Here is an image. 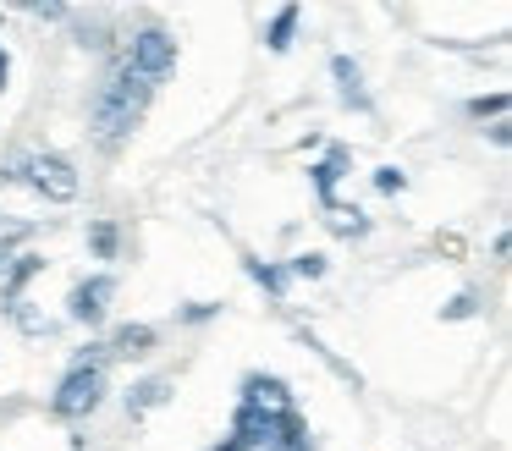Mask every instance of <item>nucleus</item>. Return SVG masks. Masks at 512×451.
Here are the masks:
<instances>
[{
    "mask_svg": "<svg viewBox=\"0 0 512 451\" xmlns=\"http://www.w3.org/2000/svg\"><path fill=\"white\" fill-rule=\"evenodd\" d=\"M479 308H485V292H479V286H468V292H457L452 303L441 308V319H474Z\"/></svg>",
    "mask_w": 512,
    "mask_h": 451,
    "instance_id": "obj_19",
    "label": "nucleus"
},
{
    "mask_svg": "<svg viewBox=\"0 0 512 451\" xmlns=\"http://www.w3.org/2000/svg\"><path fill=\"white\" fill-rule=\"evenodd\" d=\"M166 402H171V380H166V374H149V380H138L133 391H127V413H133V418L155 413V407H166Z\"/></svg>",
    "mask_w": 512,
    "mask_h": 451,
    "instance_id": "obj_11",
    "label": "nucleus"
},
{
    "mask_svg": "<svg viewBox=\"0 0 512 451\" xmlns=\"http://www.w3.org/2000/svg\"><path fill=\"white\" fill-rule=\"evenodd\" d=\"M23 17H34V22H72V11L56 6V0H28Z\"/></svg>",
    "mask_w": 512,
    "mask_h": 451,
    "instance_id": "obj_22",
    "label": "nucleus"
},
{
    "mask_svg": "<svg viewBox=\"0 0 512 451\" xmlns=\"http://www.w3.org/2000/svg\"><path fill=\"white\" fill-rule=\"evenodd\" d=\"M237 407H254V413H298V396H292V385L281 380V374H243V385H237Z\"/></svg>",
    "mask_w": 512,
    "mask_h": 451,
    "instance_id": "obj_6",
    "label": "nucleus"
},
{
    "mask_svg": "<svg viewBox=\"0 0 512 451\" xmlns=\"http://www.w3.org/2000/svg\"><path fill=\"white\" fill-rule=\"evenodd\" d=\"M402 187H408V171H402V165H380L375 171V193L380 198H397Z\"/></svg>",
    "mask_w": 512,
    "mask_h": 451,
    "instance_id": "obj_21",
    "label": "nucleus"
},
{
    "mask_svg": "<svg viewBox=\"0 0 512 451\" xmlns=\"http://www.w3.org/2000/svg\"><path fill=\"white\" fill-rule=\"evenodd\" d=\"M490 143H501V149L512 143V127H507V116H501V121H490Z\"/></svg>",
    "mask_w": 512,
    "mask_h": 451,
    "instance_id": "obj_25",
    "label": "nucleus"
},
{
    "mask_svg": "<svg viewBox=\"0 0 512 451\" xmlns=\"http://www.w3.org/2000/svg\"><path fill=\"white\" fill-rule=\"evenodd\" d=\"M39 270H45V259H39V253H17L12 270L0 275V308H17V303H23L28 281H34Z\"/></svg>",
    "mask_w": 512,
    "mask_h": 451,
    "instance_id": "obj_10",
    "label": "nucleus"
},
{
    "mask_svg": "<svg viewBox=\"0 0 512 451\" xmlns=\"http://www.w3.org/2000/svg\"><path fill=\"white\" fill-rule=\"evenodd\" d=\"M331 77H336V99H342V105H353L358 116L375 110V99H369V88H364V66H358L353 55H331Z\"/></svg>",
    "mask_w": 512,
    "mask_h": 451,
    "instance_id": "obj_7",
    "label": "nucleus"
},
{
    "mask_svg": "<svg viewBox=\"0 0 512 451\" xmlns=\"http://www.w3.org/2000/svg\"><path fill=\"white\" fill-rule=\"evenodd\" d=\"M347 165H353V154L336 143V149H325V160L309 165V182H314V198H320V209H336V182L347 176Z\"/></svg>",
    "mask_w": 512,
    "mask_h": 451,
    "instance_id": "obj_8",
    "label": "nucleus"
},
{
    "mask_svg": "<svg viewBox=\"0 0 512 451\" xmlns=\"http://www.w3.org/2000/svg\"><path fill=\"white\" fill-rule=\"evenodd\" d=\"M325 226H331L336 237H369V215L364 209H347V204L325 209Z\"/></svg>",
    "mask_w": 512,
    "mask_h": 451,
    "instance_id": "obj_17",
    "label": "nucleus"
},
{
    "mask_svg": "<svg viewBox=\"0 0 512 451\" xmlns=\"http://www.w3.org/2000/svg\"><path fill=\"white\" fill-rule=\"evenodd\" d=\"M155 325H144V319H138V325H133V319H127V325H116L111 330V341H105V352H111V358H127V363H133V358H149V352H155Z\"/></svg>",
    "mask_w": 512,
    "mask_h": 451,
    "instance_id": "obj_9",
    "label": "nucleus"
},
{
    "mask_svg": "<svg viewBox=\"0 0 512 451\" xmlns=\"http://www.w3.org/2000/svg\"><path fill=\"white\" fill-rule=\"evenodd\" d=\"M0 182H23V187H34L39 198H50V204H72V198H78V165L56 149H23V154H12L6 171H0Z\"/></svg>",
    "mask_w": 512,
    "mask_h": 451,
    "instance_id": "obj_2",
    "label": "nucleus"
},
{
    "mask_svg": "<svg viewBox=\"0 0 512 451\" xmlns=\"http://www.w3.org/2000/svg\"><path fill=\"white\" fill-rule=\"evenodd\" d=\"M501 121V116H507V94H501V88H496V94H479V99H468V121Z\"/></svg>",
    "mask_w": 512,
    "mask_h": 451,
    "instance_id": "obj_20",
    "label": "nucleus"
},
{
    "mask_svg": "<svg viewBox=\"0 0 512 451\" xmlns=\"http://www.w3.org/2000/svg\"><path fill=\"white\" fill-rule=\"evenodd\" d=\"M72 39L83 44V50H94V55H111V17H83L78 28H72Z\"/></svg>",
    "mask_w": 512,
    "mask_h": 451,
    "instance_id": "obj_16",
    "label": "nucleus"
},
{
    "mask_svg": "<svg viewBox=\"0 0 512 451\" xmlns=\"http://www.w3.org/2000/svg\"><path fill=\"white\" fill-rule=\"evenodd\" d=\"M12 259H17V242H6V237H0V275L12 270Z\"/></svg>",
    "mask_w": 512,
    "mask_h": 451,
    "instance_id": "obj_26",
    "label": "nucleus"
},
{
    "mask_svg": "<svg viewBox=\"0 0 512 451\" xmlns=\"http://www.w3.org/2000/svg\"><path fill=\"white\" fill-rule=\"evenodd\" d=\"M12 83V55H6V44H0V88Z\"/></svg>",
    "mask_w": 512,
    "mask_h": 451,
    "instance_id": "obj_27",
    "label": "nucleus"
},
{
    "mask_svg": "<svg viewBox=\"0 0 512 451\" xmlns=\"http://www.w3.org/2000/svg\"><path fill=\"white\" fill-rule=\"evenodd\" d=\"M6 314H12V319H17V330H28V336H45V330H50L45 319L34 314V308H6Z\"/></svg>",
    "mask_w": 512,
    "mask_h": 451,
    "instance_id": "obj_24",
    "label": "nucleus"
},
{
    "mask_svg": "<svg viewBox=\"0 0 512 451\" xmlns=\"http://www.w3.org/2000/svg\"><path fill=\"white\" fill-rule=\"evenodd\" d=\"M243 270H248V281L254 286H265V297L270 303H287V270H281V264H270V259H243Z\"/></svg>",
    "mask_w": 512,
    "mask_h": 451,
    "instance_id": "obj_14",
    "label": "nucleus"
},
{
    "mask_svg": "<svg viewBox=\"0 0 512 451\" xmlns=\"http://www.w3.org/2000/svg\"><path fill=\"white\" fill-rule=\"evenodd\" d=\"M105 391H111V380H105V369H100V363H72V369L61 374L56 396H50V413H56V418H67V424H78V418L100 413Z\"/></svg>",
    "mask_w": 512,
    "mask_h": 451,
    "instance_id": "obj_3",
    "label": "nucleus"
},
{
    "mask_svg": "<svg viewBox=\"0 0 512 451\" xmlns=\"http://www.w3.org/2000/svg\"><path fill=\"white\" fill-rule=\"evenodd\" d=\"M281 270H287V281H320V275L331 270V264H325V253H292V259L281 264Z\"/></svg>",
    "mask_w": 512,
    "mask_h": 451,
    "instance_id": "obj_18",
    "label": "nucleus"
},
{
    "mask_svg": "<svg viewBox=\"0 0 512 451\" xmlns=\"http://www.w3.org/2000/svg\"><path fill=\"white\" fill-rule=\"evenodd\" d=\"M122 248H127V231L116 226L111 215L89 220V253H94V259H122Z\"/></svg>",
    "mask_w": 512,
    "mask_h": 451,
    "instance_id": "obj_12",
    "label": "nucleus"
},
{
    "mask_svg": "<svg viewBox=\"0 0 512 451\" xmlns=\"http://www.w3.org/2000/svg\"><path fill=\"white\" fill-rule=\"evenodd\" d=\"M116 61H122L133 77H144L149 88H160L171 72H177V39H171L166 28H138Z\"/></svg>",
    "mask_w": 512,
    "mask_h": 451,
    "instance_id": "obj_4",
    "label": "nucleus"
},
{
    "mask_svg": "<svg viewBox=\"0 0 512 451\" xmlns=\"http://www.w3.org/2000/svg\"><path fill=\"white\" fill-rule=\"evenodd\" d=\"M149 99H155V88H149L144 77H133L122 61H111V72H105L100 83H94V94H89V132H94V143H100V149H122V143L144 127Z\"/></svg>",
    "mask_w": 512,
    "mask_h": 451,
    "instance_id": "obj_1",
    "label": "nucleus"
},
{
    "mask_svg": "<svg viewBox=\"0 0 512 451\" xmlns=\"http://www.w3.org/2000/svg\"><path fill=\"white\" fill-rule=\"evenodd\" d=\"M270 451H320V446H314V435H309V418H303V413L281 418V435L270 440Z\"/></svg>",
    "mask_w": 512,
    "mask_h": 451,
    "instance_id": "obj_15",
    "label": "nucleus"
},
{
    "mask_svg": "<svg viewBox=\"0 0 512 451\" xmlns=\"http://www.w3.org/2000/svg\"><path fill=\"white\" fill-rule=\"evenodd\" d=\"M215 314H221V303H188V308H177L182 325H204V319H215Z\"/></svg>",
    "mask_w": 512,
    "mask_h": 451,
    "instance_id": "obj_23",
    "label": "nucleus"
},
{
    "mask_svg": "<svg viewBox=\"0 0 512 451\" xmlns=\"http://www.w3.org/2000/svg\"><path fill=\"white\" fill-rule=\"evenodd\" d=\"M298 22H303V6H281L276 17H270V28H265V50L270 55H287L292 39H298Z\"/></svg>",
    "mask_w": 512,
    "mask_h": 451,
    "instance_id": "obj_13",
    "label": "nucleus"
},
{
    "mask_svg": "<svg viewBox=\"0 0 512 451\" xmlns=\"http://www.w3.org/2000/svg\"><path fill=\"white\" fill-rule=\"evenodd\" d=\"M111 297H116V275H83L78 286L67 292V319L72 325H105V314H111Z\"/></svg>",
    "mask_w": 512,
    "mask_h": 451,
    "instance_id": "obj_5",
    "label": "nucleus"
}]
</instances>
